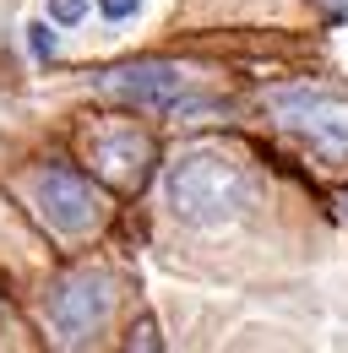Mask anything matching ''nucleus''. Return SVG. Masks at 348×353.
I'll use <instances>...</instances> for the list:
<instances>
[{
	"mask_svg": "<svg viewBox=\"0 0 348 353\" xmlns=\"http://www.w3.org/2000/svg\"><path fill=\"white\" fill-rule=\"evenodd\" d=\"M251 196H256V185L245 174V163H234L229 152H213V147L180 152L164 169V201L191 228H223V223L245 218Z\"/></svg>",
	"mask_w": 348,
	"mask_h": 353,
	"instance_id": "f257e3e1",
	"label": "nucleus"
},
{
	"mask_svg": "<svg viewBox=\"0 0 348 353\" xmlns=\"http://www.w3.org/2000/svg\"><path fill=\"white\" fill-rule=\"evenodd\" d=\"M267 114L304 147H316L327 163L348 158V92L327 82H278L267 88Z\"/></svg>",
	"mask_w": 348,
	"mask_h": 353,
	"instance_id": "f03ea898",
	"label": "nucleus"
},
{
	"mask_svg": "<svg viewBox=\"0 0 348 353\" xmlns=\"http://www.w3.org/2000/svg\"><path fill=\"white\" fill-rule=\"evenodd\" d=\"M120 299V283L104 272V266H82V272H66L49 299H44V315H49V332L66 343V348H82L104 332L109 310Z\"/></svg>",
	"mask_w": 348,
	"mask_h": 353,
	"instance_id": "7ed1b4c3",
	"label": "nucleus"
},
{
	"mask_svg": "<svg viewBox=\"0 0 348 353\" xmlns=\"http://www.w3.org/2000/svg\"><path fill=\"white\" fill-rule=\"evenodd\" d=\"M33 207H39V218L55 228V234H66V239H82L93 234L98 223H104V196H98V185L77 169H66V163H44L39 174H33Z\"/></svg>",
	"mask_w": 348,
	"mask_h": 353,
	"instance_id": "20e7f679",
	"label": "nucleus"
},
{
	"mask_svg": "<svg viewBox=\"0 0 348 353\" xmlns=\"http://www.w3.org/2000/svg\"><path fill=\"white\" fill-rule=\"evenodd\" d=\"M185 88H191V71L174 60H130V65H115L98 77V92L120 98L130 109H174Z\"/></svg>",
	"mask_w": 348,
	"mask_h": 353,
	"instance_id": "39448f33",
	"label": "nucleus"
},
{
	"mask_svg": "<svg viewBox=\"0 0 348 353\" xmlns=\"http://www.w3.org/2000/svg\"><path fill=\"white\" fill-rule=\"evenodd\" d=\"M93 163H98V174L109 179V185L136 190V185L147 179V169H153V141H147L142 131H130V125L104 131L98 141H93Z\"/></svg>",
	"mask_w": 348,
	"mask_h": 353,
	"instance_id": "423d86ee",
	"label": "nucleus"
},
{
	"mask_svg": "<svg viewBox=\"0 0 348 353\" xmlns=\"http://www.w3.org/2000/svg\"><path fill=\"white\" fill-rule=\"evenodd\" d=\"M87 17V0H49V22L55 28H77Z\"/></svg>",
	"mask_w": 348,
	"mask_h": 353,
	"instance_id": "0eeeda50",
	"label": "nucleus"
},
{
	"mask_svg": "<svg viewBox=\"0 0 348 353\" xmlns=\"http://www.w3.org/2000/svg\"><path fill=\"white\" fill-rule=\"evenodd\" d=\"M28 49H33L39 60H55V33H49V22H33V28H28Z\"/></svg>",
	"mask_w": 348,
	"mask_h": 353,
	"instance_id": "6e6552de",
	"label": "nucleus"
},
{
	"mask_svg": "<svg viewBox=\"0 0 348 353\" xmlns=\"http://www.w3.org/2000/svg\"><path fill=\"white\" fill-rule=\"evenodd\" d=\"M98 11L109 22H130V17H142V0H98Z\"/></svg>",
	"mask_w": 348,
	"mask_h": 353,
	"instance_id": "1a4fd4ad",
	"label": "nucleus"
},
{
	"mask_svg": "<svg viewBox=\"0 0 348 353\" xmlns=\"http://www.w3.org/2000/svg\"><path fill=\"white\" fill-rule=\"evenodd\" d=\"M130 348H158V332H153V321H142V326L130 332Z\"/></svg>",
	"mask_w": 348,
	"mask_h": 353,
	"instance_id": "9d476101",
	"label": "nucleus"
},
{
	"mask_svg": "<svg viewBox=\"0 0 348 353\" xmlns=\"http://www.w3.org/2000/svg\"><path fill=\"white\" fill-rule=\"evenodd\" d=\"M316 6H327V11H338V17L348 11V0H316Z\"/></svg>",
	"mask_w": 348,
	"mask_h": 353,
	"instance_id": "9b49d317",
	"label": "nucleus"
},
{
	"mask_svg": "<svg viewBox=\"0 0 348 353\" xmlns=\"http://www.w3.org/2000/svg\"><path fill=\"white\" fill-rule=\"evenodd\" d=\"M343 212H348V190H343Z\"/></svg>",
	"mask_w": 348,
	"mask_h": 353,
	"instance_id": "f8f14e48",
	"label": "nucleus"
}]
</instances>
